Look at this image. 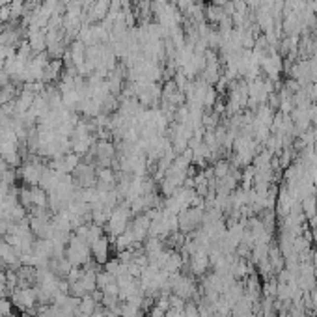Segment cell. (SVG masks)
Listing matches in <instances>:
<instances>
[{"label": "cell", "mask_w": 317, "mask_h": 317, "mask_svg": "<svg viewBox=\"0 0 317 317\" xmlns=\"http://www.w3.org/2000/svg\"><path fill=\"white\" fill-rule=\"evenodd\" d=\"M177 220L181 232H192L200 222H203V213L201 209H185L177 215Z\"/></svg>", "instance_id": "2"}, {"label": "cell", "mask_w": 317, "mask_h": 317, "mask_svg": "<svg viewBox=\"0 0 317 317\" xmlns=\"http://www.w3.org/2000/svg\"><path fill=\"white\" fill-rule=\"evenodd\" d=\"M90 244L80 239V237H77L73 235L69 241H67V248H66V258L69 259V263L73 265V267H82L86 265L88 261H90Z\"/></svg>", "instance_id": "1"}, {"label": "cell", "mask_w": 317, "mask_h": 317, "mask_svg": "<svg viewBox=\"0 0 317 317\" xmlns=\"http://www.w3.org/2000/svg\"><path fill=\"white\" fill-rule=\"evenodd\" d=\"M92 248V256H93V259H95V263L97 265H105L107 261H109V248H110V242H109V239L103 235V237H99L95 242H92L90 244Z\"/></svg>", "instance_id": "3"}, {"label": "cell", "mask_w": 317, "mask_h": 317, "mask_svg": "<svg viewBox=\"0 0 317 317\" xmlns=\"http://www.w3.org/2000/svg\"><path fill=\"white\" fill-rule=\"evenodd\" d=\"M45 174V168L40 166V164H36V162H28L25 164L23 168V172H21V177L25 179V183L28 185H40L41 183V177Z\"/></svg>", "instance_id": "4"}, {"label": "cell", "mask_w": 317, "mask_h": 317, "mask_svg": "<svg viewBox=\"0 0 317 317\" xmlns=\"http://www.w3.org/2000/svg\"><path fill=\"white\" fill-rule=\"evenodd\" d=\"M267 317H273V316H267Z\"/></svg>", "instance_id": "8"}, {"label": "cell", "mask_w": 317, "mask_h": 317, "mask_svg": "<svg viewBox=\"0 0 317 317\" xmlns=\"http://www.w3.org/2000/svg\"><path fill=\"white\" fill-rule=\"evenodd\" d=\"M4 317H15V316H13V314H9V316H4Z\"/></svg>", "instance_id": "7"}, {"label": "cell", "mask_w": 317, "mask_h": 317, "mask_svg": "<svg viewBox=\"0 0 317 317\" xmlns=\"http://www.w3.org/2000/svg\"><path fill=\"white\" fill-rule=\"evenodd\" d=\"M11 314V302L6 297H0V317L9 316Z\"/></svg>", "instance_id": "5"}, {"label": "cell", "mask_w": 317, "mask_h": 317, "mask_svg": "<svg viewBox=\"0 0 317 317\" xmlns=\"http://www.w3.org/2000/svg\"><path fill=\"white\" fill-rule=\"evenodd\" d=\"M183 314H185V317H200V310L196 308L192 302H189V304H185Z\"/></svg>", "instance_id": "6"}]
</instances>
